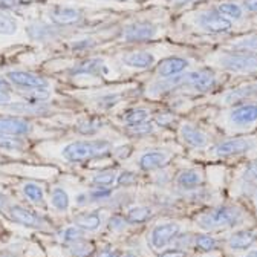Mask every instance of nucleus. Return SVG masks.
I'll return each instance as SVG.
<instances>
[{
	"instance_id": "39448f33",
	"label": "nucleus",
	"mask_w": 257,
	"mask_h": 257,
	"mask_svg": "<svg viewBox=\"0 0 257 257\" xmlns=\"http://www.w3.org/2000/svg\"><path fill=\"white\" fill-rule=\"evenodd\" d=\"M213 66L231 74L254 75L257 74V55L243 52H223L214 57Z\"/></svg>"
},
{
	"instance_id": "a18cd8bd",
	"label": "nucleus",
	"mask_w": 257,
	"mask_h": 257,
	"mask_svg": "<svg viewBox=\"0 0 257 257\" xmlns=\"http://www.w3.org/2000/svg\"><path fill=\"white\" fill-rule=\"evenodd\" d=\"M22 2L20 0H0V10H16V8H20Z\"/></svg>"
},
{
	"instance_id": "f03ea898",
	"label": "nucleus",
	"mask_w": 257,
	"mask_h": 257,
	"mask_svg": "<svg viewBox=\"0 0 257 257\" xmlns=\"http://www.w3.org/2000/svg\"><path fill=\"white\" fill-rule=\"evenodd\" d=\"M207 153L214 159H231V158H257V134L222 137L217 140Z\"/></svg>"
},
{
	"instance_id": "603ef678",
	"label": "nucleus",
	"mask_w": 257,
	"mask_h": 257,
	"mask_svg": "<svg viewBox=\"0 0 257 257\" xmlns=\"http://www.w3.org/2000/svg\"><path fill=\"white\" fill-rule=\"evenodd\" d=\"M175 7H184V5H190V4H195L199 2V0H172Z\"/></svg>"
},
{
	"instance_id": "c03bdc74",
	"label": "nucleus",
	"mask_w": 257,
	"mask_h": 257,
	"mask_svg": "<svg viewBox=\"0 0 257 257\" xmlns=\"http://www.w3.org/2000/svg\"><path fill=\"white\" fill-rule=\"evenodd\" d=\"M112 152H113V155L116 156V159H125V158L131 156V153H132V147L128 146V144H124V146H118V147H116V149H113Z\"/></svg>"
},
{
	"instance_id": "2f4dec72",
	"label": "nucleus",
	"mask_w": 257,
	"mask_h": 257,
	"mask_svg": "<svg viewBox=\"0 0 257 257\" xmlns=\"http://www.w3.org/2000/svg\"><path fill=\"white\" fill-rule=\"evenodd\" d=\"M22 190H23L25 198L34 204H40L45 199V191H43L42 185H39L37 182H26V184H23Z\"/></svg>"
},
{
	"instance_id": "79ce46f5",
	"label": "nucleus",
	"mask_w": 257,
	"mask_h": 257,
	"mask_svg": "<svg viewBox=\"0 0 257 257\" xmlns=\"http://www.w3.org/2000/svg\"><path fill=\"white\" fill-rule=\"evenodd\" d=\"M135 181H137V175L134 172H128V170H124V172L118 173V178H116V184L122 185V187L132 185Z\"/></svg>"
},
{
	"instance_id": "412c9836",
	"label": "nucleus",
	"mask_w": 257,
	"mask_h": 257,
	"mask_svg": "<svg viewBox=\"0 0 257 257\" xmlns=\"http://www.w3.org/2000/svg\"><path fill=\"white\" fill-rule=\"evenodd\" d=\"M104 63L100 58H87L78 63L74 69H71L72 75H96L104 69Z\"/></svg>"
},
{
	"instance_id": "09e8293b",
	"label": "nucleus",
	"mask_w": 257,
	"mask_h": 257,
	"mask_svg": "<svg viewBox=\"0 0 257 257\" xmlns=\"http://www.w3.org/2000/svg\"><path fill=\"white\" fill-rule=\"evenodd\" d=\"M11 103V93L10 90H0V106H7Z\"/></svg>"
},
{
	"instance_id": "cd10ccee",
	"label": "nucleus",
	"mask_w": 257,
	"mask_h": 257,
	"mask_svg": "<svg viewBox=\"0 0 257 257\" xmlns=\"http://www.w3.org/2000/svg\"><path fill=\"white\" fill-rule=\"evenodd\" d=\"M217 239L210 236L208 233H198V234H193V246H195L198 251L202 252H210L217 249Z\"/></svg>"
},
{
	"instance_id": "dca6fc26",
	"label": "nucleus",
	"mask_w": 257,
	"mask_h": 257,
	"mask_svg": "<svg viewBox=\"0 0 257 257\" xmlns=\"http://www.w3.org/2000/svg\"><path fill=\"white\" fill-rule=\"evenodd\" d=\"M8 80L13 84L28 87V89H48V86H49V81L46 78L29 74V72H22V71L8 72Z\"/></svg>"
},
{
	"instance_id": "8fccbe9b",
	"label": "nucleus",
	"mask_w": 257,
	"mask_h": 257,
	"mask_svg": "<svg viewBox=\"0 0 257 257\" xmlns=\"http://www.w3.org/2000/svg\"><path fill=\"white\" fill-rule=\"evenodd\" d=\"M119 255L121 254L118 251H115V249H103V251L98 252V255H96V257H119Z\"/></svg>"
},
{
	"instance_id": "a878e982",
	"label": "nucleus",
	"mask_w": 257,
	"mask_h": 257,
	"mask_svg": "<svg viewBox=\"0 0 257 257\" xmlns=\"http://www.w3.org/2000/svg\"><path fill=\"white\" fill-rule=\"evenodd\" d=\"M75 225L83 231H96L101 227V217L98 213H84L75 217Z\"/></svg>"
},
{
	"instance_id": "4c0bfd02",
	"label": "nucleus",
	"mask_w": 257,
	"mask_h": 257,
	"mask_svg": "<svg viewBox=\"0 0 257 257\" xmlns=\"http://www.w3.org/2000/svg\"><path fill=\"white\" fill-rule=\"evenodd\" d=\"M23 147H25V141L22 140V137L0 134V149H4V150H22Z\"/></svg>"
},
{
	"instance_id": "864d4df0",
	"label": "nucleus",
	"mask_w": 257,
	"mask_h": 257,
	"mask_svg": "<svg viewBox=\"0 0 257 257\" xmlns=\"http://www.w3.org/2000/svg\"><path fill=\"white\" fill-rule=\"evenodd\" d=\"M243 257H257V248H249L246 249V254Z\"/></svg>"
},
{
	"instance_id": "3c124183",
	"label": "nucleus",
	"mask_w": 257,
	"mask_h": 257,
	"mask_svg": "<svg viewBox=\"0 0 257 257\" xmlns=\"http://www.w3.org/2000/svg\"><path fill=\"white\" fill-rule=\"evenodd\" d=\"M89 199H90V196H89V195H86V193H81V195H78V196H77V199H75V201H77V205L80 207V205H84Z\"/></svg>"
},
{
	"instance_id": "49530a36",
	"label": "nucleus",
	"mask_w": 257,
	"mask_h": 257,
	"mask_svg": "<svg viewBox=\"0 0 257 257\" xmlns=\"http://www.w3.org/2000/svg\"><path fill=\"white\" fill-rule=\"evenodd\" d=\"M242 8L248 13L255 14L257 13V0H242Z\"/></svg>"
},
{
	"instance_id": "58836bf2",
	"label": "nucleus",
	"mask_w": 257,
	"mask_h": 257,
	"mask_svg": "<svg viewBox=\"0 0 257 257\" xmlns=\"http://www.w3.org/2000/svg\"><path fill=\"white\" fill-rule=\"evenodd\" d=\"M58 237H60V240L66 242V243H75L83 239V230L78 228L77 225L75 227H68L58 233Z\"/></svg>"
},
{
	"instance_id": "de8ad7c7",
	"label": "nucleus",
	"mask_w": 257,
	"mask_h": 257,
	"mask_svg": "<svg viewBox=\"0 0 257 257\" xmlns=\"http://www.w3.org/2000/svg\"><path fill=\"white\" fill-rule=\"evenodd\" d=\"M92 46H93V40H89V39H86V40L74 42V45H72V49H75V51H83V49H87V48H92Z\"/></svg>"
},
{
	"instance_id": "f704fd0d",
	"label": "nucleus",
	"mask_w": 257,
	"mask_h": 257,
	"mask_svg": "<svg viewBox=\"0 0 257 257\" xmlns=\"http://www.w3.org/2000/svg\"><path fill=\"white\" fill-rule=\"evenodd\" d=\"M153 122L161 128H173L179 122V116H176L173 112H158L153 116Z\"/></svg>"
},
{
	"instance_id": "72a5a7b5",
	"label": "nucleus",
	"mask_w": 257,
	"mask_h": 257,
	"mask_svg": "<svg viewBox=\"0 0 257 257\" xmlns=\"http://www.w3.org/2000/svg\"><path fill=\"white\" fill-rule=\"evenodd\" d=\"M17 28V20L7 11L0 10V36H13Z\"/></svg>"
},
{
	"instance_id": "bb28decb",
	"label": "nucleus",
	"mask_w": 257,
	"mask_h": 257,
	"mask_svg": "<svg viewBox=\"0 0 257 257\" xmlns=\"http://www.w3.org/2000/svg\"><path fill=\"white\" fill-rule=\"evenodd\" d=\"M103 127V121L100 118H95V116H87L83 118L77 122V131L78 134L84 135V137H92L96 135Z\"/></svg>"
},
{
	"instance_id": "393cba45",
	"label": "nucleus",
	"mask_w": 257,
	"mask_h": 257,
	"mask_svg": "<svg viewBox=\"0 0 257 257\" xmlns=\"http://www.w3.org/2000/svg\"><path fill=\"white\" fill-rule=\"evenodd\" d=\"M216 11L219 14H222L223 17H227L228 20H231V22L242 20L243 19V13H245L242 5L237 4V2H220L216 7Z\"/></svg>"
},
{
	"instance_id": "f3484780",
	"label": "nucleus",
	"mask_w": 257,
	"mask_h": 257,
	"mask_svg": "<svg viewBox=\"0 0 257 257\" xmlns=\"http://www.w3.org/2000/svg\"><path fill=\"white\" fill-rule=\"evenodd\" d=\"M10 217L14 219L17 223L25 225V227L45 228V220L39 214H36L34 211H31L25 207H20V205H13L10 208Z\"/></svg>"
},
{
	"instance_id": "7ed1b4c3",
	"label": "nucleus",
	"mask_w": 257,
	"mask_h": 257,
	"mask_svg": "<svg viewBox=\"0 0 257 257\" xmlns=\"http://www.w3.org/2000/svg\"><path fill=\"white\" fill-rule=\"evenodd\" d=\"M196 223L202 231H222L234 228L243 223V213L236 205H217L207 211H202L196 217Z\"/></svg>"
},
{
	"instance_id": "4be33fe9",
	"label": "nucleus",
	"mask_w": 257,
	"mask_h": 257,
	"mask_svg": "<svg viewBox=\"0 0 257 257\" xmlns=\"http://www.w3.org/2000/svg\"><path fill=\"white\" fill-rule=\"evenodd\" d=\"M152 119V112L146 107H132L127 109L122 115H121V121L125 125H137V124H143Z\"/></svg>"
},
{
	"instance_id": "ddd939ff",
	"label": "nucleus",
	"mask_w": 257,
	"mask_h": 257,
	"mask_svg": "<svg viewBox=\"0 0 257 257\" xmlns=\"http://www.w3.org/2000/svg\"><path fill=\"white\" fill-rule=\"evenodd\" d=\"M190 66V61L184 57H167L161 60L156 66V75L161 78H170L181 74H185V71Z\"/></svg>"
},
{
	"instance_id": "a211bd4d",
	"label": "nucleus",
	"mask_w": 257,
	"mask_h": 257,
	"mask_svg": "<svg viewBox=\"0 0 257 257\" xmlns=\"http://www.w3.org/2000/svg\"><path fill=\"white\" fill-rule=\"evenodd\" d=\"M121 61L128 68L149 69L155 64V55L149 51H134V52L124 54L121 57Z\"/></svg>"
},
{
	"instance_id": "20e7f679",
	"label": "nucleus",
	"mask_w": 257,
	"mask_h": 257,
	"mask_svg": "<svg viewBox=\"0 0 257 257\" xmlns=\"http://www.w3.org/2000/svg\"><path fill=\"white\" fill-rule=\"evenodd\" d=\"M176 137L181 144L191 150H208L217 140L205 125L191 119H179L176 125Z\"/></svg>"
},
{
	"instance_id": "aec40b11",
	"label": "nucleus",
	"mask_w": 257,
	"mask_h": 257,
	"mask_svg": "<svg viewBox=\"0 0 257 257\" xmlns=\"http://www.w3.org/2000/svg\"><path fill=\"white\" fill-rule=\"evenodd\" d=\"M257 240V234L251 230H237L228 239V248L233 251H246Z\"/></svg>"
},
{
	"instance_id": "1a4fd4ad",
	"label": "nucleus",
	"mask_w": 257,
	"mask_h": 257,
	"mask_svg": "<svg viewBox=\"0 0 257 257\" xmlns=\"http://www.w3.org/2000/svg\"><path fill=\"white\" fill-rule=\"evenodd\" d=\"M182 233V227L178 222H164L159 223L150 231L149 243L153 249H164L170 243L176 240V237Z\"/></svg>"
},
{
	"instance_id": "f257e3e1",
	"label": "nucleus",
	"mask_w": 257,
	"mask_h": 257,
	"mask_svg": "<svg viewBox=\"0 0 257 257\" xmlns=\"http://www.w3.org/2000/svg\"><path fill=\"white\" fill-rule=\"evenodd\" d=\"M204 119L222 137L254 134L257 131V103L219 107Z\"/></svg>"
},
{
	"instance_id": "a19ab883",
	"label": "nucleus",
	"mask_w": 257,
	"mask_h": 257,
	"mask_svg": "<svg viewBox=\"0 0 257 257\" xmlns=\"http://www.w3.org/2000/svg\"><path fill=\"white\" fill-rule=\"evenodd\" d=\"M127 219L124 217V216H119V214H115V216H112L110 217V220H109V228L112 230V231H122L125 227H127Z\"/></svg>"
},
{
	"instance_id": "2eb2a0df",
	"label": "nucleus",
	"mask_w": 257,
	"mask_h": 257,
	"mask_svg": "<svg viewBox=\"0 0 257 257\" xmlns=\"http://www.w3.org/2000/svg\"><path fill=\"white\" fill-rule=\"evenodd\" d=\"M175 181L181 190L193 191L204 185V175L198 169H184L178 172V175L175 176Z\"/></svg>"
},
{
	"instance_id": "4d7b16f0",
	"label": "nucleus",
	"mask_w": 257,
	"mask_h": 257,
	"mask_svg": "<svg viewBox=\"0 0 257 257\" xmlns=\"http://www.w3.org/2000/svg\"><path fill=\"white\" fill-rule=\"evenodd\" d=\"M5 202H7V198H5V196H2V195H0V210H2V208H4Z\"/></svg>"
},
{
	"instance_id": "4468645a",
	"label": "nucleus",
	"mask_w": 257,
	"mask_h": 257,
	"mask_svg": "<svg viewBox=\"0 0 257 257\" xmlns=\"http://www.w3.org/2000/svg\"><path fill=\"white\" fill-rule=\"evenodd\" d=\"M32 132V124L20 116H0V134L25 137Z\"/></svg>"
},
{
	"instance_id": "9b49d317",
	"label": "nucleus",
	"mask_w": 257,
	"mask_h": 257,
	"mask_svg": "<svg viewBox=\"0 0 257 257\" xmlns=\"http://www.w3.org/2000/svg\"><path fill=\"white\" fill-rule=\"evenodd\" d=\"M61 156L69 163H83V161L90 158H98L95 150V140L72 141L61 149Z\"/></svg>"
},
{
	"instance_id": "b1692460",
	"label": "nucleus",
	"mask_w": 257,
	"mask_h": 257,
	"mask_svg": "<svg viewBox=\"0 0 257 257\" xmlns=\"http://www.w3.org/2000/svg\"><path fill=\"white\" fill-rule=\"evenodd\" d=\"M5 110L14 112L19 115H39L48 112V107L43 104H34V103H10L5 106Z\"/></svg>"
},
{
	"instance_id": "13d9d810",
	"label": "nucleus",
	"mask_w": 257,
	"mask_h": 257,
	"mask_svg": "<svg viewBox=\"0 0 257 257\" xmlns=\"http://www.w3.org/2000/svg\"><path fill=\"white\" fill-rule=\"evenodd\" d=\"M252 199H254V202H255V207H257V187L252 190Z\"/></svg>"
},
{
	"instance_id": "c9c22d12",
	"label": "nucleus",
	"mask_w": 257,
	"mask_h": 257,
	"mask_svg": "<svg viewBox=\"0 0 257 257\" xmlns=\"http://www.w3.org/2000/svg\"><path fill=\"white\" fill-rule=\"evenodd\" d=\"M51 202L58 211H66L69 208V195L63 188H54L51 195Z\"/></svg>"
},
{
	"instance_id": "473e14b6",
	"label": "nucleus",
	"mask_w": 257,
	"mask_h": 257,
	"mask_svg": "<svg viewBox=\"0 0 257 257\" xmlns=\"http://www.w3.org/2000/svg\"><path fill=\"white\" fill-rule=\"evenodd\" d=\"M28 34L34 40H46L49 37H54L55 32L51 26H48L45 23H32L28 26Z\"/></svg>"
},
{
	"instance_id": "37998d69",
	"label": "nucleus",
	"mask_w": 257,
	"mask_h": 257,
	"mask_svg": "<svg viewBox=\"0 0 257 257\" xmlns=\"http://www.w3.org/2000/svg\"><path fill=\"white\" fill-rule=\"evenodd\" d=\"M159 257H190V252L182 248H173V249H166L159 254Z\"/></svg>"
},
{
	"instance_id": "5fc2aeb1",
	"label": "nucleus",
	"mask_w": 257,
	"mask_h": 257,
	"mask_svg": "<svg viewBox=\"0 0 257 257\" xmlns=\"http://www.w3.org/2000/svg\"><path fill=\"white\" fill-rule=\"evenodd\" d=\"M119 257H141L138 252H135V251H125L124 254H121Z\"/></svg>"
},
{
	"instance_id": "6e6552de",
	"label": "nucleus",
	"mask_w": 257,
	"mask_h": 257,
	"mask_svg": "<svg viewBox=\"0 0 257 257\" xmlns=\"http://www.w3.org/2000/svg\"><path fill=\"white\" fill-rule=\"evenodd\" d=\"M172 158H173V152L169 149H163V147L147 149L140 153L137 159V166L143 172H158L169 166Z\"/></svg>"
},
{
	"instance_id": "e433bc0d",
	"label": "nucleus",
	"mask_w": 257,
	"mask_h": 257,
	"mask_svg": "<svg viewBox=\"0 0 257 257\" xmlns=\"http://www.w3.org/2000/svg\"><path fill=\"white\" fill-rule=\"evenodd\" d=\"M118 173L115 170H103L100 173L93 175L92 178V184L95 187H110L116 182Z\"/></svg>"
},
{
	"instance_id": "c756f323",
	"label": "nucleus",
	"mask_w": 257,
	"mask_h": 257,
	"mask_svg": "<svg viewBox=\"0 0 257 257\" xmlns=\"http://www.w3.org/2000/svg\"><path fill=\"white\" fill-rule=\"evenodd\" d=\"M240 182L246 188H255L257 187V158L251 159L249 163L242 169L240 173Z\"/></svg>"
},
{
	"instance_id": "9d476101",
	"label": "nucleus",
	"mask_w": 257,
	"mask_h": 257,
	"mask_svg": "<svg viewBox=\"0 0 257 257\" xmlns=\"http://www.w3.org/2000/svg\"><path fill=\"white\" fill-rule=\"evenodd\" d=\"M196 23L199 29L207 32V34H227L233 29V22L219 14L216 10L202 11L196 17Z\"/></svg>"
},
{
	"instance_id": "6ab92c4d",
	"label": "nucleus",
	"mask_w": 257,
	"mask_h": 257,
	"mask_svg": "<svg viewBox=\"0 0 257 257\" xmlns=\"http://www.w3.org/2000/svg\"><path fill=\"white\" fill-rule=\"evenodd\" d=\"M49 19L58 26H68L78 23L81 20V13L71 7H57L49 11Z\"/></svg>"
},
{
	"instance_id": "6e6d98bb",
	"label": "nucleus",
	"mask_w": 257,
	"mask_h": 257,
	"mask_svg": "<svg viewBox=\"0 0 257 257\" xmlns=\"http://www.w3.org/2000/svg\"><path fill=\"white\" fill-rule=\"evenodd\" d=\"M0 90H10V84H8L7 80L0 78Z\"/></svg>"
},
{
	"instance_id": "0eeeda50",
	"label": "nucleus",
	"mask_w": 257,
	"mask_h": 257,
	"mask_svg": "<svg viewBox=\"0 0 257 257\" xmlns=\"http://www.w3.org/2000/svg\"><path fill=\"white\" fill-rule=\"evenodd\" d=\"M213 106L227 107L234 104H245V103H257V81H249L231 87L222 92L219 96L211 100Z\"/></svg>"
},
{
	"instance_id": "5701e85b",
	"label": "nucleus",
	"mask_w": 257,
	"mask_h": 257,
	"mask_svg": "<svg viewBox=\"0 0 257 257\" xmlns=\"http://www.w3.org/2000/svg\"><path fill=\"white\" fill-rule=\"evenodd\" d=\"M228 49L231 52H243V54H255L257 55V34H249L236 39L230 43Z\"/></svg>"
},
{
	"instance_id": "f8f14e48",
	"label": "nucleus",
	"mask_w": 257,
	"mask_h": 257,
	"mask_svg": "<svg viewBox=\"0 0 257 257\" xmlns=\"http://www.w3.org/2000/svg\"><path fill=\"white\" fill-rule=\"evenodd\" d=\"M158 34V26L152 22H134L127 25L122 31V39L125 42L143 43L152 40Z\"/></svg>"
},
{
	"instance_id": "423d86ee",
	"label": "nucleus",
	"mask_w": 257,
	"mask_h": 257,
	"mask_svg": "<svg viewBox=\"0 0 257 257\" xmlns=\"http://www.w3.org/2000/svg\"><path fill=\"white\" fill-rule=\"evenodd\" d=\"M217 84V78H216V72L214 69L205 68V69H198V71H191L187 74H182V80L178 90H188L191 93H210L214 90Z\"/></svg>"
},
{
	"instance_id": "ea45409f",
	"label": "nucleus",
	"mask_w": 257,
	"mask_h": 257,
	"mask_svg": "<svg viewBox=\"0 0 257 257\" xmlns=\"http://www.w3.org/2000/svg\"><path fill=\"white\" fill-rule=\"evenodd\" d=\"M89 196L92 201H96V202H101V201H106L112 196V190L109 187H96L93 191L89 193Z\"/></svg>"
},
{
	"instance_id": "7c9ffc66",
	"label": "nucleus",
	"mask_w": 257,
	"mask_h": 257,
	"mask_svg": "<svg viewBox=\"0 0 257 257\" xmlns=\"http://www.w3.org/2000/svg\"><path fill=\"white\" fill-rule=\"evenodd\" d=\"M128 223H144L152 217V208L146 207V205H138V207H132L125 211V216Z\"/></svg>"
},
{
	"instance_id": "c85d7f7f",
	"label": "nucleus",
	"mask_w": 257,
	"mask_h": 257,
	"mask_svg": "<svg viewBox=\"0 0 257 257\" xmlns=\"http://www.w3.org/2000/svg\"><path fill=\"white\" fill-rule=\"evenodd\" d=\"M158 131V125L153 121H147L143 124L137 125H125V134L128 137H135V138H146L153 135Z\"/></svg>"
}]
</instances>
